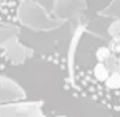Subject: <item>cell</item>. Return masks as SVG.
Returning <instances> with one entry per match:
<instances>
[{"instance_id": "1", "label": "cell", "mask_w": 120, "mask_h": 117, "mask_svg": "<svg viewBox=\"0 0 120 117\" xmlns=\"http://www.w3.org/2000/svg\"><path fill=\"white\" fill-rule=\"evenodd\" d=\"M92 56L75 64L73 84L81 94L112 111H120V64L106 44L94 47Z\"/></svg>"}, {"instance_id": "2", "label": "cell", "mask_w": 120, "mask_h": 117, "mask_svg": "<svg viewBox=\"0 0 120 117\" xmlns=\"http://www.w3.org/2000/svg\"><path fill=\"white\" fill-rule=\"evenodd\" d=\"M42 103H22L0 106V117H45L41 111Z\"/></svg>"}, {"instance_id": "3", "label": "cell", "mask_w": 120, "mask_h": 117, "mask_svg": "<svg viewBox=\"0 0 120 117\" xmlns=\"http://www.w3.org/2000/svg\"><path fill=\"white\" fill-rule=\"evenodd\" d=\"M25 0H0V22L2 23H20L19 8Z\"/></svg>"}, {"instance_id": "4", "label": "cell", "mask_w": 120, "mask_h": 117, "mask_svg": "<svg viewBox=\"0 0 120 117\" xmlns=\"http://www.w3.org/2000/svg\"><path fill=\"white\" fill-rule=\"evenodd\" d=\"M22 100L23 91L13 81L6 80L0 75V102H8V100Z\"/></svg>"}, {"instance_id": "5", "label": "cell", "mask_w": 120, "mask_h": 117, "mask_svg": "<svg viewBox=\"0 0 120 117\" xmlns=\"http://www.w3.org/2000/svg\"><path fill=\"white\" fill-rule=\"evenodd\" d=\"M6 50L3 49V45L0 44V72H3L6 69Z\"/></svg>"}]
</instances>
